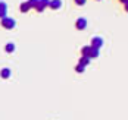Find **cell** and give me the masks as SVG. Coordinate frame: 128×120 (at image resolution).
Masks as SVG:
<instances>
[{
	"instance_id": "cell-14",
	"label": "cell",
	"mask_w": 128,
	"mask_h": 120,
	"mask_svg": "<svg viewBox=\"0 0 128 120\" xmlns=\"http://www.w3.org/2000/svg\"><path fill=\"white\" fill-rule=\"evenodd\" d=\"M84 3H86L84 0H77V4H84Z\"/></svg>"
},
{
	"instance_id": "cell-12",
	"label": "cell",
	"mask_w": 128,
	"mask_h": 120,
	"mask_svg": "<svg viewBox=\"0 0 128 120\" xmlns=\"http://www.w3.org/2000/svg\"><path fill=\"white\" fill-rule=\"evenodd\" d=\"M75 70H77L78 73H81V72H84V70H86V67L81 66V65H77V66H75Z\"/></svg>"
},
{
	"instance_id": "cell-11",
	"label": "cell",
	"mask_w": 128,
	"mask_h": 120,
	"mask_svg": "<svg viewBox=\"0 0 128 120\" xmlns=\"http://www.w3.org/2000/svg\"><path fill=\"white\" fill-rule=\"evenodd\" d=\"M90 63V59H87V57H81V59H80V63H78V65H81V66H87V65H88Z\"/></svg>"
},
{
	"instance_id": "cell-5",
	"label": "cell",
	"mask_w": 128,
	"mask_h": 120,
	"mask_svg": "<svg viewBox=\"0 0 128 120\" xmlns=\"http://www.w3.org/2000/svg\"><path fill=\"white\" fill-rule=\"evenodd\" d=\"M75 28L80 29V31L86 29V28H87V19H86V18H78L77 22H75Z\"/></svg>"
},
{
	"instance_id": "cell-3",
	"label": "cell",
	"mask_w": 128,
	"mask_h": 120,
	"mask_svg": "<svg viewBox=\"0 0 128 120\" xmlns=\"http://www.w3.org/2000/svg\"><path fill=\"white\" fill-rule=\"evenodd\" d=\"M15 25H16V22L12 18H3L2 19V27L6 28V29H12V28H15Z\"/></svg>"
},
{
	"instance_id": "cell-4",
	"label": "cell",
	"mask_w": 128,
	"mask_h": 120,
	"mask_svg": "<svg viewBox=\"0 0 128 120\" xmlns=\"http://www.w3.org/2000/svg\"><path fill=\"white\" fill-rule=\"evenodd\" d=\"M103 45V40L100 38V37H94L93 40H91V48H94V50H99L100 47Z\"/></svg>"
},
{
	"instance_id": "cell-8",
	"label": "cell",
	"mask_w": 128,
	"mask_h": 120,
	"mask_svg": "<svg viewBox=\"0 0 128 120\" xmlns=\"http://www.w3.org/2000/svg\"><path fill=\"white\" fill-rule=\"evenodd\" d=\"M30 9H31L30 1H24V3H21V12H28Z\"/></svg>"
},
{
	"instance_id": "cell-13",
	"label": "cell",
	"mask_w": 128,
	"mask_h": 120,
	"mask_svg": "<svg viewBox=\"0 0 128 120\" xmlns=\"http://www.w3.org/2000/svg\"><path fill=\"white\" fill-rule=\"evenodd\" d=\"M122 4H124V9H125V12H128V0H122Z\"/></svg>"
},
{
	"instance_id": "cell-9",
	"label": "cell",
	"mask_w": 128,
	"mask_h": 120,
	"mask_svg": "<svg viewBox=\"0 0 128 120\" xmlns=\"http://www.w3.org/2000/svg\"><path fill=\"white\" fill-rule=\"evenodd\" d=\"M0 76H2L3 79H8V78L10 76V70H9V69H3V70L0 72Z\"/></svg>"
},
{
	"instance_id": "cell-6",
	"label": "cell",
	"mask_w": 128,
	"mask_h": 120,
	"mask_svg": "<svg viewBox=\"0 0 128 120\" xmlns=\"http://www.w3.org/2000/svg\"><path fill=\"white\" fill-rule=\"evenodd\" d=\"M47 6H49L50 9H59V7L62 6V3H60L59 0H52V1H47Z\"/></svg>"
},
{
	"instance_id": "cell-7",
	"label": "cell",
	"mask_w": 128,
	"mask_h": 120,
	"mask_svg": "<svg viewBox=\"0 0 128 120\" xmlns=\"http://www.w3.org/2000/svg\"><path fill=\"white\" fill-rule=\"evenodd\" d=\"M6 12H8V9H6V3L0 1V19L6 18Z\"/></svg>"
},
{
	"instance_id": "cell-10",
	"label": "cell",
	"mask_w": 128,
	"mask_h": 120,
	"mask_svg": "<svg viewBox=\"0 0 128 120\" xmlns=\"http://www.w3.org/2000/svg\"><path fill=\"white\" fill-rule=\"evenodd\" d=\"M4 50H6L8 53H12L13 50H15V44H13V42H8L6 47H4Z\"/></svg>"
},
{
	"instance_id": "cell-2",
	"label": "cell",
	"mask_w": 128,
	"mask_h": 120,
	"mask_svg": "<svg viewBox=\"0 0 128 120\" xmlns=\"http://www.w3.org/2000/svg\"><path fill=\"white\" fill-rule=\"evenodd\" d=\"M30 4H31V7H34V9L38 10V12H43V10L47 7V1H46V0H31Z\"/></svg>"
},
{
	"instance_id": "cell-1",
	"label": "cell",
	"mask_w": 128,
	"mask_h": 120,
	"mask_svg": "<svg viewBox=\"0 0 128 120\" xmlns=\"http://www.w3.org/2000/svg\"><path fill=\"white\" fill-rule=\"evenodd\" d=\"M81 54H82V57L94 59V57H99V50H94V48H91L90 45H86V47L81 48Z\"/></svg>"
}]
</instances>
